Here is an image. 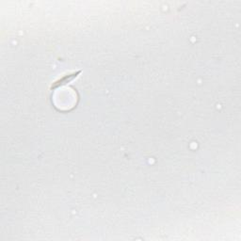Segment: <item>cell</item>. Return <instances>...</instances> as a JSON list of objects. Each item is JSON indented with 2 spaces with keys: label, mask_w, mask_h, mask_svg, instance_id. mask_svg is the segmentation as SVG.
<instances>
[{
  "label": "cell",
  "mask_w": 241,
  "mask_h": 241,
  "mask_svg": "<svg viewBox=\"0 0 241 241\" xmlns=\"http://www.w3.org/2000/svg\"><path fill=\"white\" fill-rule=\"evenodd\" d=\"M77 74H79V72L77 73V74H72V75H66V77H64L63 78L60 79V81L57 82V85H64V84H66V83H68L69 81H71V80L74 79L75 77H77Z\"/></svg>",
  "instance_id": "6da1fadb"
}]
</instances>
